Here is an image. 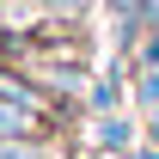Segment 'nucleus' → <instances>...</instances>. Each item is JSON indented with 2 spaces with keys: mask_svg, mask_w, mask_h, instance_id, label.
Wrapping results in <instances>:
<instances>
[{
  "mask_svg": "<svg viewBox=\"0 0 159 159\" xmlns=\"http://www.w3.org/2000/svg\"><path fill=\"white\" fill-rule=\"evenodd\" d=\"M25 135H37V110L0 98V141H25Z\"/></svg>",
  "mask_w": 159,
  "mask_h": 159,
  "instance_id": "1",
  "label": "nucleus"
}]
</instances>
